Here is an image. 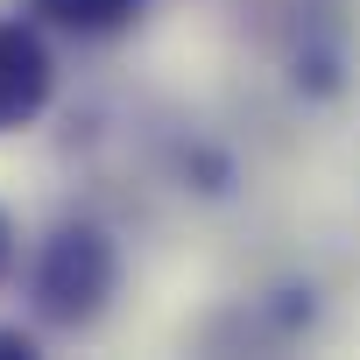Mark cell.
<instances>
[{"label": "cell", "mask_w": 360, "mask_h": 360, "mask_svg": "<svg viewBox=\"0 0 360 360\" xmlns=\"http://www.w3.org/2000/svg\"><path fill=\"white\" fill-rule=\"evenodd\" d=\"M36 290H43V311H50V318H64V325L92 318V311L106 304V290H113V248H106L92 226L57 233L50 255H43Z\"/></svg>", "instance_id": "1"}, {"label": "cell", "mask_w": 360, "mask_h": 360, "mask_svg": "<svg viewBox=\"0 0 360 360\" xmlns=\"http://www.w3.org/2000/svg\"><path fill=\"white\" fill-rule=\"evenodd\" d=\"M43 99H50V50L22 22H0V134L29 127Z\"/></svg>", "instance_id": "2"}, {"label": "cell", "mask_w": 360, "mask_h": 360, "mask_svg": "<svg viewBox=\"0 0 360 360\" xmlns=\"http://www.w3.org/2000/svg\"><path fill=\"white\" fill-rule=\"evenodd\" d=\"M36 15H50L57 29H78V36H113L141 15V0H36Z\"/></svg>", "instance_id": "3"}, {"label": "cell", "mask_w": 360, "mask_h": 360, "mask_svg": "<svg viewBox=\"0 0 360 360\" xmlns=\"http://www.w3.org/2000/svg\"><path fill=\"white\" fill-rule=\"evenodd\" d=\"M0 353H29V339L22 332H0Z\"/></svg>", "instance_id": "4"}, {"label": "cell", "mask_w": 360, "mask_h": 360, "mask_svg": "<svg viewBox=\"0 0 360 360\" xmlns=\"http://www.w3.org/2000/svg\"><path fill=\"white\" fill-rule=\"evenodd\" d=\"M0 262H8V219H0Z\"/></svg>", "instance_id": "5"}]
</instances>
